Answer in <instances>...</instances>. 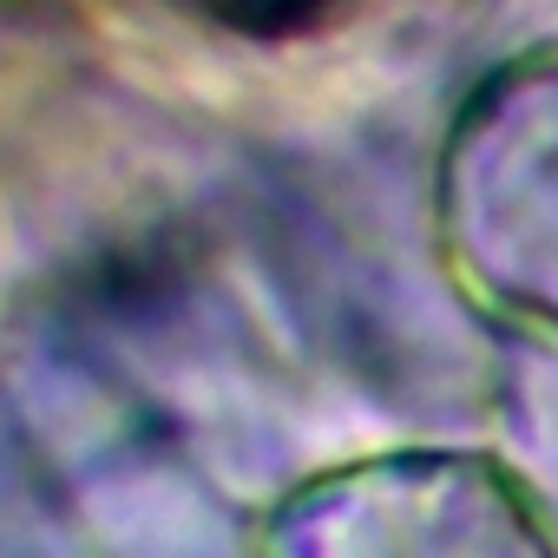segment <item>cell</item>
<instances>
[{"label": "cell", "instance_id": "1", "mask_svg": "<svg viewBox=\"0 0 558 558\" xmlns=\"http://www.w3.org/2000/svg\"><path fill=\"white\" fill-rule=\"evenodd\" d=\"M191 8H204L217 21H243V27H296V21L323 14L329 0H191Z\"/></svg>", "mask_w": 558, "mask_h": 558}]
</instances>
